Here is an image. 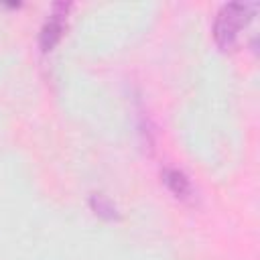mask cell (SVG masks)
I'll return each mask as SVG.
<instances>
[{"mask_svg": "<svg viewBox=\"0 0 260 260\" xmlns=\"http://www.w3.org/2000/svg\"><path fill=\"white\" fill-rule=\"evenodd\" d=\"M254 10H256L254 2H232L219 10L213 24V37L221 49L234 47L238 32L252 20Z\"/></svg>", "mask_w": 260, "mask_h": 260, "instance_id": "cell-1", "label": "cell"}, {"mask_svg": "<svg viewBox=\"0 0 260 260\" xmlns=\"http://www.w3.org/2000/svg\"><path fill=\"white\" fill-rule=\"evenodd\" d=\"M69 6L71 4H63V2L53 6V12L47 18V22L43 24L41 37H39V45H41L43 51H51L57 45V41L61 39L63 30H65V16H67Z\"/></svg>", "mask_w": 260, "mask_h": 260, "instance_id": "cell-2", "label": "cell"}, {"mask_svg": "<svg viewBox=\"0 0 260 260\" xmlns=\"http://www.w3.org/2000/svg\"><path fill=\"white\" fill-rule=\"evenodd\" d=\"M162 181H165V185L169 187V191H171L175 197H179V199H189L191 193H193L189 179L185 177V173H181V171H177V169H165Z\"/></svg>", "mask_w": 260, "mask_h": 260, "instance_id": "cell-3", "label": "cell"}, {"mask_svg": "<svg viewBox=\"0 0 260 260\" xmlns=\"http://www.w3.org/2000/svg\"><path fill=\"white\" fill-rule=\"evenodd\" d=\"M91 209H93L98 215L106 217V219H114V217H118V209H116V205H114L112 201H108L106 197H102V195H93V197H91Z\"/></svg>", "mask_w": 260, "mask_h": 260, "instance_id": "cell-4", "label": "cell"}]
</instances>
